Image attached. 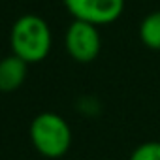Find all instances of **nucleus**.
Here are the masks:
<instances>
[{"instance_id":"obj_2","label":"nucleus","mask_w":160,"mask_h":160,"mask_svg":"<svg viewBox=\"0 0 160 160\" xmlns=\"http://www.w3.org/2000/svg\"><path fill=\"white\" fill-rule=\"evenodd\" d=\"M28 134L32 147L45 158H60L72 147V128L68 121L53 111L36 115Z\"/></svg>"},{"instance_id":"obj_6","label":"nucleus","mask_w":160,"mask_h":160,"mask_svg":"<svg viewBox=\"0 0 160 160\" xmlns=\"http://www.w3.org/2000/svg\"><path fill=\"white\" fill-rule=\"evenodd\" d=\"M138 34L147 49L160 51V10H154L141 19Z\"/></svg>"},{"instance_id":"obj_3","label":"nucleus","mask_w":160,"mask_h":160,"mask_svg":"<svg viewBox=\"0 0 160 160\" xmlns=\"http://www.w3.org/2000/svg\"><path fill=\"white\" fill-rule=\"evenodd\" d=\"M64 49L75 62H92L102 51L100 27L73 19L64 32Z\"/></svg>"},{"instance_id":"obj_5","label":"nucleus","mask_w":160,"mask_h":160,"mask_svg":"<svg viewBox=\"0 0 160 160\" xmlns=\"http://www.w3.org/2000/svg\"><path fill=\"white\" fill-rule=\"evenodd\" d=\"M28 75V64L13 53L0 58V92L17 91Z\"/></svg>"},{"instance_id":"obj_7","label":"nucleus","mask_w":160,"mask_h":160,"mask_svg":"<svg viewBox=\"0 0 160 160\" xmlns=\"http://www.w3.org/2000/svg\"><path fill=\"white\" fill-rule=\"evenodd\" d=\"M128 160H160V141H145L138 145Z\"/></svg>"},{"instance_id":"obj_4","label":"nucleus","mask_w":160,"mask_h":160,"mask_svg":"<svg viewBox=\"0 0 160 160\" xmlns=\"http://www.w3.org/2000/svg\"><path fill=\"white\" fill-rule=\"evenodd\" d=\"M62 4L73 19L106 27L122 15L126 0H62Z\"/></svg>"},{"instance_id":"obj_1","label":"nucleus","mask_w":160,"mask_h":160,"mask_svg":"<svg viewBox=\"0 0 160 160\" xmlns=\"http://www.w3.org/2000/svg\"><path fill=\"white\" fill-rule=\"evenodd\" d=\"M12 53L27 64H36L47 58L53 47V32L49 23L34 13L21 15L10 30Z\"/></svg>"}]
</instances>
